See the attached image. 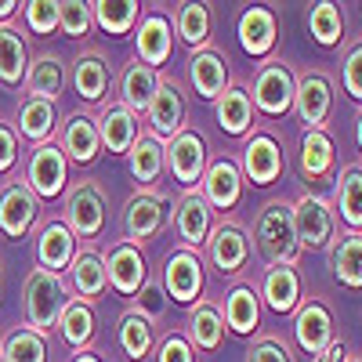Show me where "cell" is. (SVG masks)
<instances>
[{"label":"cell","instance_id":"obj_52","mask_svg":"<svg viewBox=\"0 0 362 362\" xmlns=\"http://www.w3.org/2000/svg\"><path fill=\"white\" fill-rule=\"evenodd\" d=\"M344 358H348L344 344H341V341H334V344H329V348H326V351H322L315 362H344Z\"/></svg>","mask_w":362,"mask_h":362},{"label":"cell","instance_id":"obj_7","mask_svg":"<svg viewBox=\"0 0 362 362\" xmlns=\"http://www.w3.org/2000/svg\"><path fill=\"white\" fill-rule=\"evenodd\" d=\"M167 218H170V210H167L163 196L148 192V189L134 192L124 206V243L141 250V243H148V239H156L163 232Z\"/></svg>","mask_w":362,"mask_h":362},{"label":"cell","instance_id":"obj_3","mask_svg":"<svg viewBox=\"0 0 362 362\" xmlns=\"http://www.w3.org/2000/svg\"><path fill=\"white\" fill-rule=\"evenodd\" d=\"M290 214H293V232H297L300 250H326L329 243H334L337 218H334V206H329V199L305 192V196L290 206Z\"/></svg>","mask_w":362,"mask_h":362},{"label":"cell","instance_id":"obj_46","mask_svg":"<svg viewBox=\"0 0 362 362\" xmlns=\"http://www.w3.org/2000/svg\"><path fill=\"white\" fill-rule=\"evenodd\" d=\"M131 312H138V315L148 319V322H160L163 312H167V290H163V283H160V279H145V286L134 293Z\"/></svg>","mask_w":362,"mask_h":362},{"label":"cell","instance_id":"obj_38","mask_svg":"<svg viewBox=\"0 0 362 362\" xmlns=\"http://www.w3.org/2000/svg\"><path fill=\"white\" fill-rule=\"evenodd\" d=\"M334 276L348 286V290H362V232H344L334 243Z\"/></svg>","mask_w":362,"mask_h":362},{"label":"cell","instance_id":"obj_53","mask_svg":"<svg viewBox=\"0 0 362 362\" xmlns=\"http://www.w3.org/2000/svg\"><path fill=\"white\" fill-rule=\"evenodd\" d=\"M18 8H22L18 0H0V22H8V18H11Z\"/></svg>","mask_w":362,"mask_h":362},{"label":"cell","instance_id":"obj_32","mask_svg":"<svg viewBox=\"0 0 362 362\" xmlns=\"http://www.w3.org/2000/svg\"><path fill=\"white\" fill-rule=\"evenodd\" d=\"M54 127H58V112L51 102H40V98H22L18 102V124H15V134L25 138V141H33L44 145L54 138Z\"/></svg>","mask_w":362,"mask_h":362},{"label":"cell","instance_id":"obj_48","mask_svg":"<svg viewBox=\"0 0 362 362\" xmlns=\"http://www.w3.org/2000/svg\"><path fill=\"white\" fill-rule=\"evenodd\" d=\"M344 90L355 102H362V44H355L344 58Z\"/></svg>","mask_w":362,"mask_h":362},{"label":"cell","instance_id":"obj_27","mask_svg":"<svg viewBox=\"0 0 362 362\" xmlns=\"http://www.w3.org/2000/svg\"><path fill=\"white\" fill-rule=\"evenodd\" d=\"M214 116L225 134L232 138H243L250 127H254V102H250V90L239 87V83H228L225 95L214 102Z\"/></svg>","mask_w":362,"mask_h":362},{"label":"cell","instance_id":"obj_5","mask_svg":"<svg viewBox=\"0 0 362 362\" xmlns=\"http://www.w3.org/2000/svg\"><path fill=\"white\" fill-rule=\"evenodd\" d=\"M203 247H206V261L214 264V272H221V276H239L243 264L250 261V235L232 218L214 221Z\"/></svg>","mask_w":362,"mask_h":362},{"label":"cell","instance_id":"obj_44","mask_svg":"<svg viewBox=\"0 0 362 362\" xmlns=\"http://www.w3.org/2000/svg\"><path fill=\"white\" fill-rule=\"evenodd\" d=\"M308 29H312L315 44H322V47L341 44V37H344V15H341V8L329 4V0H322V4H312V11H308Z\"/></svg>","mask_w":362,"mask_h":362},{"label":"cell","instance_id":"obj_4","mask_svg":"<svg viewBox=\"0 0 362 362\" xmlns=\"http://www.w3.org/2000/svg\"><path fill=\"white\" fill-rule=\"evenodd\" d=\"M66 181H69V160L62 153V145L44 141L29 153L25 163V189L33 192L37 199H54L66 192Z\"/></svg>","mask_w":362,"mask_h":362},{"label":"cell","instance_id":"obj_56","mask_svg":"<svg viewBox=\"0 0 362 362\" xmlns=\"http://www.w3.org/2000/svg\"><path fill=\"white\" fill-rule=\"evenodd\" d=\"M344 362H362V358H344Z\"/></svg>","mask_w":362,"mask_h":362},{"label":"cell","instance_id":"obj_16","mask_svg":"<svg viewBox=\"0 0 362 362\" xmlns=\"http://www.w3.org/2000/svg\"><path fill=\"white\" fill-rule=\"evenodd\" d=\"M210 228H214V210L206 206L199 192H185L174 206V232L185 250H199L206 243Z\"/></svg>","mask_w":362,"mask_h":362},{"label":"cell","instance_id":"obj_26","mask_svg":"<svg viewBox=\"0 0 362 362\" xmlns=\"http://www.w3.org/2000/svg\"><path fill=\"white\" fill-rule=\"evenodd\" d=\"M25 98H40V102H58V95H62L66 87V69H62V58L58 54H37L33 62H29L25 69Z\"/></svg>","mask_w":362,"mask_h":362},{"label":"cell","instance_id":"obj_35","mask_svg":"<svg viewBox=\"0 0 362 362\" xmlns=\"http://www.w3.org/2000/svg\"><path fill=\"white\" fill-rule=\"evenodd\" d=\"M141 11H145V4H138V0H95L90 4V18L109 37H127L138 25Z\"/></svg>","mask_w":362,"mask_h":362},{"label":"cell","instance_id":"obj_8","mask_svg":"<svg viewBox=\"0 0 362 362\" xmlns=\"http://www.w3.org/2000/svg\"><path fill=\"white\" fill-rule=\"evenodd\" d=\"M167 167L174 174V181L185 192H196L199 189V181L206 174V141L203 134L196 131H177L170 141H167Z\"/></svg>","mask_w":362,"mask_h":362},{"label":"cell","instance_id":"obj_9","mask_svg":"<svg viewBox=\"0 0 362 362\" xmlns=\"http://www.w3.org/2000/svg\"><path fill=\"white\" fill-rule=\"evenodd\" d=\"M293 112L305 124V131H322L329 112H334V83L326 73H305L297 76L293 90Z\"/></svg>","mask_w":362,"mask_h":362},{"label":"cell","instance_id":"obj_43","mask_svg":"<svg viewBox=\"0 0 362 362\" xmlns=\"http://www.w3.org/2000/svg\"><path fill=\"white\" fill-rule=\"evenodd\" d=\"M177 37L185 40L189 47H206L210 44V8L206 4H181L177 18H174Z\"/></svg>","mask_w":362,"mask_h":362},{"label":"cell","instance_id":"obj_22","mask_svg":"<svg viewBox=\"0 0 362 362\" xmlns=\"http://www.w3.org/2000/svg\"><path fill=\"white\" fill-rule=\"evenodd\" d=\"M156 87H160V73L138 62V58H131L127 69L119 73V105L131 116H141V112H148V102H153Z\"/></svg>","mask_w":362,"mask_h":362},{"label":"cell","instance_id":"obj_25","mask_svg":"<svg viewBox=\"0 0 362 362\" xmlns=\"http://www.w3.org/2000/svg\"><path fill=\"white\" fill-rule=\"evenodd\" d=\"M95 127H98L102 148H109V153H116V156H127L134 138H138V116H131L119 102L116 105H102Z\"/></svg>","mask_w":362,"mask_h":362},{"label":"cell","instance_id":"obj_13","mask_svg":"<svg viewBox=\"0 0 362 362\" xmlns=\"http://www.w3.org/2000/svg\"><path fill=\"white\" fill-rule=\"evenodd\" d=\"M196 192L206 199V206L214 210V214H228V210H235L239 199H243V174H239V163L214 160L206 167Z\"/></svg>","mask_w":362,"mask_h":362},{"label":"cell","instance_id":"obj_11","mask_svg":"<svg viewBox=\"0 0 362 362\" xmlns=\"http://www.w3.org/2000/svg\"><path fill=\"white\" fill-rule=\"evenodd\" d=\"M105 261V276H109V286L119 293V297H134L145 279H148V264H145V254L124 239H116V243L102 254Z\"/></svg>","mask_w":362,"mask_h":362},{"label":"cell","instance_id":"obj_39","mask_svg":"<svg viewBox=\"0 0 362 362\" xmlns=\"http://www.w3.org/2000/svg\"><path fill=\"white\" fill-rule=\"evenodd\" d=\"M337 214L351 232H362V167L351 163L337 177Z\"/></svg>","mask_w":362,"mask_h":362},{"label":"cell","instance_id":"obj_12","mask_svg":"<svg viewBox=\"0 0 362 362\" xmlns=\"http://www.w3.org/2000/svg\"><path fill=\"white\" fill-rule=\"evenodd\" d=\"M148 134L160 138V141H170L177 131H185V90H181L174 80L160 76V87L153 102H148Z\"/></svg>","mask_w":362,"mask_h":362},{"label":"cell","instance_id":"obj_41","mask_svg":"<svg viewBox=\"0 0 362 362\" xmlns=\"http://www.w3.org/2000/svg\"><path fill=\"white\" fill-rule=\"evenodd\" d=\"M116 337H119V348H124V355H127V358H134V362H141L148 351H153V344H156L153 322L141 319V315H138V312H131V308H127L124 315H119Z\"/></svg>","mask_w":362,"mask_h":362},{"label":"cell","instance_id":"obj_24","mask_svg":"<svg viewBox=\"0 0 362 362\" xmlns=\"http://www.w3.org/2000/svg\"><path fill=\"white\" fill-rule=\"evenodd\" d=\"M257 297H264V305L272 312H279V315L293 312L300 305V276H297V268L293 264H268Z\"/></svg>","mask_w":362,"mask_h":362},{"label":"cell","instance_id":"obj_34","mask_svg":"<svg viewBox=\"0 0 362 362\" xmlns=\"http://www.w3.org/2000/svg\"><path fill=\"white\" fill-rule=\"evenodd\" d=\"M112 83V73H109V62L98 54V51H87L76 58V69H73V87L83 102H102L105 90Z\"/></svg>","mask_w":362,"mask_h":362},{"label":"cell","instance_id":"obj_15","mask_svg":"<svg viewBox=\"0 0 362 362\" xmlns=\"http://www.w3.org/2000/svg\"><path fill=\"white\" fill-rule=\"evenodd\" d=\"M163 290L170 293V300H177V305H192V300H199V293H203V261H199L196 250L177 247L167 257Z\"/></svg>","mask_w":362,"mask_h":362},{"label":"cell","instance_id":"obj_45","mask_svg":"<svg viewBox=\"0 0 362 362\" xmlns=\"http://www.w3.org/2000/svg\"><path fill=\"white\" fill-rule=\"evenodd\" d=\"M90 25H95L90 4H83V0H58V29H62L66 37L80 40V37H87Z\"/></svg>","mask_w":362,"mask_h":362},{"label":"cell","instance_id":"obj_14","mask_svg":"<svg viewBox=\"0 0 362 362\" xmlns=\"http://www.w3.org/2000/svg\"><path fill=\"white\" fill-rule=\"evenodd\" d=\"M239 174L254 185H272L283 174V148L268 131H254L239 156Z\"/></svg>","mask_w":362,"mask_h":362},{"label":"cell","instance_id":"obj_21","mask_svg":"<svg viewBox=\"0 0 362 362\" xmlns=\"http://www.w3.org/2000/svg\"><path fill=\"white\" fill-rule=\"evenodd\" d=\"M69 286L76 290V300L90 305V300H98L109 286V276H105V261L95 247H80L73 264H69Z\"/></svg>","mask_w":362,"mask_h":362},{"label":"cell","instance_id":"obj_50","mask_svg":"<svg viewBox=\"0 0 362 362\" xmlns=\"http://www.w3.org/2000/svg\"><path fill=\"white\" fill-rule=\"evenodd\" d=\"M18 163V134L8 119H0V174H8Z\"/></svg>","mask_w":362,"mask_h":362},{"label":"cell","instance_id":"obj_51","mask_svg":"<svg viewBox=\"0 0 362 362\" xmlns=\"http://www.w3.org/2000/svg\"><path fill=\"white\" fill-rule=\"evenodd\" d=\"M247 362H293V358H290L286 344H279L276 337H264L247 351Z\"/></svg>","mask_w":362,"mask_h":362},{"label":"cell","instance_id":"obj_33","mask_svg":"<svg viewBox=\"0 0 362 362\" xmlns=\"http://www.w3.org/2000/svg\"><path fill=\"white\" fill-rule=\"evenodd\" d=\"M337 167V153L334 141H329L326 131H305L300 138V174L308 181H326Z\"/></svg>","mask_w":362,"mask_h":362},{"label":"cell","instance_id":"obj_2","mask_svg":"<svg viewBox=\"0 0 362 362\" xmlns=\"http://www.w3.org/2000/svg\"><path fill=\"white\" fill-rule=\"evenodd\" d=\"M254 243L268 257V264H297L300 243L293 232V214L283 199H272L261 206V214L254 221Z\"/></svg>","mask_w":362,"mask_h":362},{"label":"cell","instance_id":"obj_10","mask_svg":"<svg viewBox=\"0 0 362 362\" xmlns=\"http://www.w3.org/2000/svg\"><path fill=\"white\" fill-rule=\"evenodd\" d=\"M66 228L73 232V239L102 235V228H105V199L90 181H80L76 189H69V196H66Z\"/></svg>","mask_w":362,"mask_h":362},{"label":"cell","instance_id":"obj_19","mask_svg":"<svg viewBox=\"0 0 362 362\" xmlns=\"http://www.w3.org/2000/svg\"><path fill=\"white\" fill-rule=\"evenodd\" d=\"M37 196L25 189V181H11V185L0 192V232L8 239H22L37 221Z\"/></svg>","mask_w":362,"mask_h":362},{"label":"cell","instance_id":"obj_57","mask_svg":"<svg viewBox=\"0 0 362 362\" xmlns=\"http://www.w3.org/2000/svg\"><path fill=\"white\" fill-rule=\"evenodd\" d=\"M0 362H4V351H0Z\"/></svg>","mask_w":362,"mask_h":362},{"label":"cell","instance_id":"obj_6","mask_svg":"<svg viewBox=\"0 0 362 362\" xmlns=\"http://www.w3.org/2000/svg\"><path fill=\"white\" fill-rule=\"evenodd\" d=\"M293 90H297V76L286 62L272 58L264 62L254 76V95L250 102L264 112V116H286L293 109Z\"/></svg>","mask_w":362,"mask_h":362},{"label":"cell","instance_id":"obj_49","mask_svg":"<svg viewBox=\"0 0 362 362\" xmlns=\"http://www.w3.org/2000/svg\"><path fill=\"white\" fill-rule=\"evenodd\" d=\"M156 351H160V362H196L189 337H181V334H167Z\"/></svg>","mask_w":362,"mask_h":362},{"label":"cell","instance_id":"obj_17","mask_svg":"<svg viewBox=\"0 0 362 362\" xmlns=\"http://www.w3.org/2000/svg\"><path fill=\"white\" fill-rule=\"evenodd\" d=\"M293 337L312 358H319L329 344H334V315H329V308L322 305V300H308V305L297 308Z\"/></svg>","mask_w":362,"mask_h":362},{"label":"cell","instance_id":"obj_31","mask_svg":"<svg viewBox=\"0 0 362 362\" xmlns=\"http://www.w3.org/2000/svg\"><path fill=\"white\" fill-rule=\"evenodd\" d=\"M221 319H225V326L232 329V334H254L257 322H261V297L254 293V286L235 283V286L225 293Z\"/></svg>","mask_w":362,"mask_h":362},{"label":"cell","instance_id":"obj_18","mask_svg":"<svg viewBox=\"0 0 362 362\" xmlns=\"http://www.w3.org/2000/svg\"><path fill=\"white\" fill-rule=\"evenodd\" d=\"M138 62H145L148 69H156L163 66L170 51H174V25L167 15L160 11H141V22H138Z\"/></svg>","mask_w":362,"mask_h":362},{"label":"cell","instance_id":"obj_20","mask_svg":"<svg viewBox=\"0 0 362 362\" xmlns=\"http://www.w3.org/2000/svg\"><path fill=\"white\" fill-rule=\"evenodd\" d=\"M73 257H76V239L66 228V221L40 225V232H37V261H40V268L62 276V272H69Z\"/></svg>","mask_w":362,"mask_h":362},{"label":"cell","instance_id":"obj_54","mask_svg":"<svg viewBox=\"0 0 362 362\" xmlns=\"http://www.w3.org/2000/svg\"><path fill=\"white\" fill-rule=\"evenodd\" d=\"M73 362H102V358H98V355H95V351H80V355H76V358H73Z\"/></svg>","mask_w":362,"mask_h":362},{"label":"cell","instance_id":"obj_40","mask_svg":"<svg viewBox=\"0 0 362 362\" xmlns=\"http://www.w3.org/2000/svg\"><path fill=\"white\" fill-rule=\"evenodd\" d=\"M54 329L62 334V341H66L69 348L83 351L90 341H95V308L83 305V300H69Z\"/></svg>","mask_w":362,"mask_h":362},{"label":"cell","instance_id":"obj_28","mask_svg":"<svg viewBox=\"0 0 362 362\" xmlns=\"http://www.w3.org/2000/svg\"><path fill=\"white\" fill-rule=\"evenodd\" d=\"M62 153L66 160L73 163H95L98 153H102V138H98V127L95 119L83 116V112H73L62 127Z\"/></svg>","mask_w":362,"mask_h":362},{"label":"cell","instance_id":"obj_29","mask_svg":"<svg viewBox=\"0 0 362 362\" xmlns=\"http://www.w3.org/2000/svg\"><path fill=\"white\" fill-rule=\"evenodd\" d=\"M239 44L250 58H268L276 47V15L268 8H247L239 15Z\"/></svg>","mask_w":362,"mask_h":362},{"label":"cell","instance_id":"obj_30","mask_svg":"<svg viewBox=\"0 0 362 362\" xmlns=\"http://www.w3.org/2000/svg\"><path fill=\"white\" fill-rule=\"evenodd\" d=\"M127 163H131V174H134L138 185L153 189L160 181V174H163V167H167V145L160 138H153V134L138 131L131 153H127Z\"/></svg>","mask_w":362,"mask_h":362},{"label":"cell","instance_id":"obj_55","mask_svg":"<svg viewBox=\"0 0 362 362\" xmlns=\"http://www.w3.org/2000/svg\"><path fill=\"white\" fill-rule=\"evenodd\" d=\"M355 141H358V148H362V112H358V119H355Z\"/></svg>","mask_w":362,"mask_h":362},{"label":"cell","instance_id":"obj_42","mask_svg":"<svg viewBox=\"0 0 362 362\" xmlns=\"http://www.w3.org/2000/svg\"><path fill=\"white\" fill-rule=\"evenodd\" d=\"M0 351H4V362H47V337L22 326L4 337Z\"/></svg>","mask_w":362,"mask_h":362},{"label":"cell","instance_id":"obj_23","mask_svg":"<svg viewBox=\"0 0 362 362\" xmlns=\"http://www.w3.org/2000/svg\"><path fill=\"white\" fill-rule=\"evenodd\" d=\"M189 80H192L199 98L218 102L225 95V87H228V62L214 47H203L189 58Z\"/></svg>","mask_w":362,"mask_h":362},{"label":"cell","instance_id":"obj_1","mask_svg":"<svg viewBox=\"0 0 362 362\" xmlns=\"http://www.w3.org/2000/svg\"><path fill=\"white\" fill-rule=\"evenodd\" d=\"M22 305H25V322L37 334H51L62 319L66 305H69V286L62 276H54L47 268H33L25 276V290H22Z\"/></svg>","mask_w":362,"mask_h":362},{"label":"cell","instance_id":"obj_47","mask_svg":"<svg viewBox=\"0 0 362 362\" xmlns=\"http://www.w3.org/2000/svg\"><path fill=\"white\" fill-rule=\"evenodd\" d=\"M22 8H25V25L33 29V33L47 37V33L58 29V4L54 0H29V4H22Z\"/></svg>","mask_w":362,"mask_h":362},{"label":"cell","instance_id":"obj_36","mask_svg":"<svg viewBox=\"0 0 362 362\" xmlns=\"http://www.w3.org/2000/svg\"><path fill=\"white\" fill-rule=\"evenodd\" d=\"M225 337V319L221 308L210 300H196L189 312V344H196L199 351H214Z\"/></svg>","mask_w":362,"mask_h":362},{"label":"cell","instance_id":"obj_37","mask_svg":"<svg viewBox=\"0 0 362 362\" xmlns=\"http://www.w3.org/2000/svg\"><path fill=\"white\" fill-rule=\"evenodd\" d=\"M29 69V51L15 25H0V83L18 87Z\"/></svg>","mask_w":362,"mask_h":362}]
</instances>
